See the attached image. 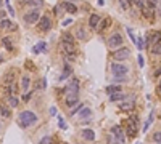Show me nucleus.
<instances>
[{
    "label": "nucleus",
    "mask_w": 161,
    "mask_h": 144,
    "mask_svg": "<svg viewBox=\"0 0 161 144\" xmlns=\"http://www.w3.org/2000/svg\"><path fill=\"white\" fill-rule=\"evenodd\" d=\"M76 37H78L79 40H84V38L87 37V32H86V29H82V27H78V31H76Z\"/></svg>",
    "instance_id": "21"
},
{
    "label": "nucleus",
    "mask_w": 161,
    "mask_h": 144,
    "mask_svg": "<svg viewBox=\"0 0 161 144\" xmlns=\"http://www.w3.org/2000/svg\"><path fill=\"white\" fill-rule=\"evenodd\" d=\"M44 0H24L23 2V5L24 7H32L34 10H39V8H42L44 7Z\"/></svg>",
    "instance_id": "11"
},
{
    "label": "nucleus",
    "mask_w": 161,
    "mask_h": 144,
    "mask_svg": "<svg viewBox=\"0 0 161 144\" xmlns=\"http://www.w3.org/2000/svg\"><path fill=\"white\" fill-rule=\"evenodd\" d=\"M134 122H137V119L135 120L130 119L129 123H127V127H126V134L129 138H135V134H137V123H134Z\"/></svg>",
    "instance_id": "9"
},
{
    "label": "nucleus",
    "mask_w": 161,
    "mask_h": 144,
    "mask_svg": "<svg viewBox=\"0 0 161 144\" xmlns=\"http://www.w3.org/2000/svg\"><path fill=\"white\" fill-rule=\"evenodd\" d=\"M158 42H161V32H151V38H147V46H153Z\"/></svg>",
    "instance_id": "14"
},
{
    "label": "nucleus",
    "mask_w": 161,
    "mask_h": 144,
    "mask_svg": "<svg viewBox=\"0 0 161 144\" xmlns=\"http://www.w3.org/2000/svg\"><path fill=\"white\" fill-rule=\"evenodd\" d=\"M158 93L161 94V80H159V83H158Z\"/></svg>",
    "instance_id": "43"
},
{
    "label": "nucleus",
    "mask_w": 161,
    "mask_h": 144,
    "mask_svg": "<svg viewBox=\"0 0 161 144\" xmlns=\"http://www.w3.org/2000/svg\"><path fill=\"white\" fill-rule=\"evenodd\" d=\"M118 91H121V85H108V86H107V93H108V94L118 93Z\"/></svg>",
    "instance_id": "20"
},
{
    "label": "nucleus",
    "mask_w": 161,
    "mask_h": 144,
    "mask_svg": "<svg viewBox=\"0 0 161 144\" xmlns=\"http://www.w3.org/2000/svg\"><path fill=\"white\" fill-rule=\"evenodd\" d=\"M55 13L58 15V16L63 13V8H61V5H56V7H55Z\"/></svg>",
    "instance_id": "38"
},
{
    "label": "nucleus",
    "mask_w": 161,
    "mask_h": 144,
    "mask_svg": "<svg viewBox=\"0 0 161 144\" xmlns=\"http://www.w3.org/2000/svg\"><path fill=\"white\" fill-rule=\"evenodd\" d=\"M0 128H2V123H0Z\"/></svg>",
    "instance_id": "47"
},
{
    "label": "nucleus",
    "mask_w": 161,
    "mask_h": 144,
    "mask_svg": "<svg viewBox=\"0 0 161 144\" xmlns=\"http://www.w3.org/2000/svg\"><path fill=\"white\" fill-rule=\"evenodd\" d=\"M31 98H32V91H27V93L23 96V101H24V103H27V101H29Z\"/></svg>",
    "instance_id": "37"
},
{
    "label": "nucleus",
    "mask_w": 161,
    "mask_h": 144,
    "mask_svg": "<svg viewBox=\"0 0 161 144\" xmlns=\"http://www.w3.org/2000/svg\"><path fill=\"white\" fill-rule=\"evenodd\" d=\"M2 43L5 45V48H8V50H13V45H12V40L8 37H3L2 38Z\"/></svg>",
    "instance_id": "27"
},
{
    "label": "nucleus",
    "mask_w": 161,
    "mask_h": 144,
    "mask_svg": "<svg viewBox=\"0 0 161 144\" xmlns=\"http://www.w3.org/2000/svg\"><path fill=\"white\" fill-rule=\"evenodd\" d=\"M64 7H66V11H68V13H76V11H78V7H76L73 2H66Z\"/></svg>",
    "instance_id": "22"
},
{
    "label": "nucleus",
    "mask_w": 161,
    "mask_h": 144,
    "mask_svg": "<svg viewBox=\"0 0 161 144\" xmlns=\"http://www.w3.org/2000/svg\"><path fill=\"white\" fill-rule=\"evenodd\" d=\"M68 2H73V0H68Z\"/></svg>",
    "instance_id": "48"
},
{
    "label": "nucleus",
    "mask_w": 161,
    "mask_h": 144,
    "mask_svg": "<svg viewBox=\"0 0 161 144\" xmlns=\"http://www.w3.org/2000/svg\"><path fill=\"white\" fill-rule=\"evenodd\" d=\"M81 109H84V106L82 104H76V107H73L71 111H69V114H71V117H73V115H76V114H78Z\"/></svg>",
    "instance_id": "30"
},
{
    "label": "nucleus",
    "mask_w": 161,
    "mask_h": 144,
    "mask_svg": "<svg viewBox=\"0 0 161 144\" xmlns=\"http://www.w3.org/2000/svg\"><path fill=\"white\" fill-rule=\"evenodd\" d=\"M137 144H140V142H137Z\"/></svg>",
    "instance_id": "50"
},
{
    "label": "nucleus",
    "mask_w": 161,
    "mask_h": 144,
    "mask_svg": "<svg viewBox=\"0 0 161 144\" xmlns=\"http://www.w3.org/2000/svg\"><path fill=\"white\" fill-rule=\"evenodd\" d=\"M2 7H3V2H2V0H0V10H2Z\"/></svg>",
    "instance_id": "46"
},
{
    "label": "nucleus",
    "mask_w": 161,
    "mask_h": 144,
    "mask_svg": "<svg viewBox=\"0 0 161 144\" xmlns=\"http://www.w3.org/2000/svg\"><path fill=\"white\" fill-rule=\"evenodd\" d=\"M155 75H158V77H159V75H161V69H158V71L155 72Z\"/></svg>",
    "instance_id": "45"
},
{
    "label": "nucleus",
    "mask_w": 161,
    "mask_h": 144,
    "mask_svg": "<svg viewBox=\"0 0 161 144\" xmlns=\"http://www.w3.org/2000/svg\"><path fill=\"white\" fill-rule=\"evenodd\" d=\"M47 50V43L45 42H39L34 48V53H40V51H45Z\"/></svg>",
    "instance_id": "24"
},
{
    "label": "nucleus",
    "mask_w": 161,
    "mask_h": 144,
    "mask_svg": "<svg viewBox=\"0 0 161 144\" xmlns=\"http://www.w3.org/2000/svg\"><path fill=\"white\" fill-rule=\"evenodd\" d=\"M110 96V101L111 103H116V101H126L127 99V96L124 94V93H121V91H118V93H113V94H108Z\"/></svg>",
    "instance_id": "15"
},
{
    "label": "nucleus",
    "mask_w": 161,
    "mask_h": 144,
    "mask_svg": "<svg viewBox=\"0 0 161 144\" xmlns=\"http://www.w3.org/2000/svg\"><path fill=\"white\" fill-rule=\"evenodd\" d=\"M37 26H39V31L47 32V31H50V29H52V19H50L49 16H40Z\"/></svg>",
    "instance_id": "6"
},
{
    "label": "nucleus",
    "mask_w": 161,
    "mask_h": 144,
    "mask_svg": "<svg viewBox=\"0 0 161 144\" xmlns=\"http://www.w3.org/2000/svg\"><path fill=\"white\" fill-rule=\"evenodd\" d=\"M64 144H66V142H64Z\"/></svg>",
    "instance_id": "51"
},
{
    "label": "nucleus",
    "mask_w": 161,
    "mask_h": 144,
    "mask_svg": "<svg viewBox=\"0 0 161 144\" xmlns=\"http://www.w3.org/2000/svg\"><path fill=\"white\" fill-rule=\"evenodd\" d=\"M0 115H3V117H10V111H8L7 106H0Z\"/></svg>",
    "instance_id": "29"
},
{
    "label": "nucleus",
    "mask_w": 161,
    "mask_h": 144,
    "mask_svg": "<svg viewBox=\"0 0 161 144\" xmlns=\"http://www.w3.org/2000/svg\"><path fill=\"white\" fill-rule=\"evenodd\" d=\"M110 71L113 74V77H126L129 72V67L124 66L122 63H111L110 64Z\"/></svg>",
    "instance_id": "2"
},
{
    "label": "nucleus",
    "mask_w": 161,
    "mask_h": 144,
    "mask_svg": "<svg viewBox=\"0 0 161 144\" xmlns=\"http://www.w3.org/2000/svg\"><path fill=\"white\" fill-rule=\"evenodd\" d=\"M107 142H108V144H121V142H119V139L115 136V134H108Z\"/></svg>",
    "instance_id": "26"
},
{
    "label": "nucleus",
    "mask_w": 161,
    "mask_h": 144,
    "mask_svg": "<svg viewBox=\"0 0 161 144\" xmlns=\"http://www.w3.org/2000/svg\"><path fill=\"white\" fill-rule=\"evenodd\" d=\"M29 85H31V77L29 75H23V79H21V88L24 91L29 90Z\"/></svg>",
    "instance_id": "17"
},
{
    "label": "nucleus",
    "mask_w": 161,
    "mask_h": 144,
    "mask_svg": "<svg viewBox=\"0 0 161 144\" xmlns=\"http://www.w3.org/2000/svg\"><path fill=\"white\" fill-rule=\"evenodd\" d=\"M64 104L68 106V107H73V106L79 104V96H78V94H66Z\"/></svg>",
    "instance_id": "12"
},
{
    "label": "nucleus",
    "mask_w": 161,
    "mask_h": 144,
    "mask_svg": "<svg viewBox=\"0 0 161 144\" xmlns=\"http://www.w3.org/2000/svg\"><path fill=\"white\" fill-rule=\"evenodd\" d=\"M58 123H60V128H61V130H66V128H68V127H66V123H64V120H63L61 115H58Z\"/></svg>",
    "instance_id": "33"
},
{
    "label": "nucleus",
    "mask_w": 161,
    "mask_h": 144,
    "mask_svg": "<svg viewBox=\"0 0 161 144\" xmlns=\"http://www.w3.org/2000/svg\"><path fill=\"white\" fill-rule=\"evenodd\" d=\"M100 21H102V18L98 16V15H90V18H89V26H90V29H93V31H97V27H98V24H100Z\"/></svg>",
    "instance_id": "13"
},
{
    "label": "nucleus",
    "mask_w": 161,
    "mask_h": 144,
    "mask_svg": "<svg viewBox=\"0 0 161 144\" xmlns=\"http://www.w3.org/2000/svg\"><path fill=\"white\" fill-rule=\"evenodd\" d=\"M137 48H139V50H144V48H145V45H144V40H142V38H137Z\"/></svg>",
    "instance_id": "36"
},
{
    "label": "nucleus",
    "mask_w": 161,
    "mask_h": 144,
    "mask_svg": "<svg viewBox=\"0 0 161 144\" xmlns=\"http://www.w3.org/2000/svg\"><path fill=\"white\" fill-rule=\"evenodd\" d=\"M61 40H63V42H68V43H74V37H73L71 34L66 32V34H63V38H61Z\"/></svg>",
    "instance_id": "28"
},
{
    "label": "nucleus",
    "mask_w": 161,
    "mask_h": 144,
    "mask_svg": "<svg viewBox=\"0 0 161 144\" xmlns=\"http://www.w3.org/2000/svg\"><path fill=\"white\" fill-rule=\"evenodd\" d=\"M5 18H7V11H5V10H0V21L5 19Z\"/></svg>",
    "instance_id": "40"
},
{
    "label": "nucleus",
    "mask_w": 161,
    "mask_h": 144,
    "mask_svg": "<svg viewBox=\"0 0 161 144\" xmlns=\"http://www.w3.org/2000/svg\"><path fill=\"white\" fill-rule=\"evenodd\" d=\"M108 24H111V18H105L103 21H100V24H98V27H97V31H98V32H103Z\"/></svg>",
    "instance_id": "19"
},
{
    "label": "nucleus",
    "mask_w": 161,
    "mask_h": 144,
    "mask_svg": "<svg viewBox=\"0 0 161 144\" xmlns=\"http://www.w3.org/2000/svg\"><path fill=\"white\" fill-rule=\"evenodd\" d=\"M111 134H115V136L119 139V142L121 144H124L126 142V134H124V131H122V127L121 125H115V127H111Z\"/></svg>",
    "instance_id": "8"
},
{
    "label": "nucleus",
    "mask_w": 161,
    "mask_h": 144,
    "mask_svg": "<svg viewBox=\"0 0 161 144\" xmlns=\"http://www.w3.org/2000/svg\"><path fill=\"white\" fill-rule=\"evenodd\" d=\"M61 50L68 55V56H74V53H76V46H74V43H68V42H63L61 40Z\"/></svg>",
    "instance_id": "10"
},
{
    "label": "nucleus",
    "mask_w": 161,
    "mask_h": 144,
    "mask_svg": "<svg viewBox=\"0 0 161 144\" xmlns=\"http://www.w3.org/2000/svg\"><path fill=\"white\" fill-rule=\"evenodd\" d=\"M37 122V115L32 111H23L20 115H18V123H20L21 128H27L34 125Z\"/></svg>",
    "instance_id": "1"
},
{
    "label": "nucleus",
    "mask_w": 161,
    "mask_h": 144,
    "mask_svg": "<svg viewBox=\"0 0 161 144\" xmlns=\"http://www.w3.org/2000/svg\"><path fill=\"white\" fill-rule=\"evenodd\" d=\"M82 136L87 141H93L95 139V133H93V130H90V128H86V130H82Z\"/></svg>",
    "instance_id": "16"
},
{
    "label": "nucleus",
    "mask_w": 161,
    "mask_h": 144,
    "mask_svg": "<svg viewBox=\"0 0 161 144\" xmlns=\"http://www.w3.org/2000/svg\"><path fill=\"white\" fill-rule=\"evenodd\" d=\"M73 23V19H64L63 21V26H68V24H71Z\"/></svg>",
    "instance_id": "42"
},
{
    "label": "nucleus",
    "mask_w": 161,
    "mask_h": 144,
    "mask_svg": "<svg viewBox=\"0 0 161 144\" xmlns=\"http://www.w3.org/2000/svg\"><path fill=\"white\" fill-rule=\"evenodd\" d=\"M118 2H119V7H121L122 10H124V11H126V10H129L130 3L127 2V0H118Z\"/></svg>",
    "instance_id": "32"
},
{
    "label": "nucleus",
    "mask_w": 161,
    "mask_h": 144,
    "mask_svg": "<svg viewBox=\"0 0 161 144\" xmlns=\"http://www.w3.org/2000/svg\"><path fill=\"white\" fill-rule=\"evenodd\" d=\"M151 138H153V141H155V142H161V131H156Z\"/></svg>",
    "instance_id": "35"
},
{
    "label": "nucleus",
    "mask_w": 161,
    "mask_h": 144,
    "mask_svg": "<svg viewBox=\"0 0 161 144\" xmlns=\"http://www.w3.org/2000/svg\"><path fill=\"white\" fill-rule=\"evenodd\" d=\"M49 142H50V138H49V136H45V138H42V139H40V142H39V144H49Z\"/></svg>",
    "instance_id": "39"
},
{
    "label": "nucleus",
    "mask_w": 161,
    "mask_h": 144,
    "mask_svg": "<svg viewBox=\"0 0 161 144\" xmlns=\"http://www.w3.org/2000/svg\"><path fill=\"white\" fill-rule=\"evenodd\" d=\"M64 91L68 94H79V80L78 79H73L68 85H66Z\"/></svg>",
    "instance_id": "7"
},
{
    "label": "nucleus",
    "mask_w": 161,
    "mask_h": 144,
    "mask_svg": "<svg viewBox=\"0 0 161 144\" xmlns=\"http://www.w3.org/2000/svg\"><path fill=\"white\" fill-rule=\"evenodd\" d=\"M137 59H139V66H140V67H142V66L145 64V63H144V56H139Z\"/></svg>",
    "instance_id": "41"
},
{
    "label": "nucleus",
    "mask_w": 161,
    "mask_h": 144,
    "mask_svg": "<svg viewBox=\"0 0 161 144\" xmlns=\"http://www.w3.org/2000/svg\"><path fill=\"white\" fill-rule=\"evenodd\" d=\"M158 13H159V16H161V2H159V5H158Z\"/></svg>",
    "instance_id": "44"
},
{
    "label": "nucleus",
    "mask_w": 161,
    "mask_h": 144,
    "mask_svg": "<svg viewBox=\"0 0 161 144\" xmlns=\"http://www.w3.org/2000/svg\"><path fill=\"white\" fill-rule=\"evenodd\" d=\"M0 29H15L12 19H8V18L2 19V21H0Z\"/></svg>",
    "instance_id": "18"
},
{
    "label": "nucleus",
    "mask_w": 161,
    "mask_h": 144,
    "mask_svg": "<svg viewBox=\"0 0 161 144\" xmlns=\"http://www.w3.org/2000/svg\"><path fill=\"white\" fill-rule=\"evenodd\" d=\"M150 50H151V53H153V55H161V42H158V43H155L153 46H151L150 48Z\"/></svg>",
    "instance_id": "25"
},
{
    "label": "nucleus",
    "mask_w": 161,
    "mask_h": 144,
    "mask_svg": "<svg viewBox=\"0 0 161 144\" xmlns=\"http://www.w3.org/2000/svg\"><path fill=\"white\" fill-rule=\"evenodd\" d=\"M108 46L111 50H118V48L124 46V40H122V35L119 32H113L108 38Z\"/></svg>",
    "instance_id": "4"
},
{
    "label": "nucleus",
    "mask_w": 161,
    "mask_h": 144,
    "mask_svg": "<svg viewBox=\"0 0 161 144\" xmlns=\"http://www.w3.org/2000/svg\"><path fill=\"white\" fill-rule=\"evenodd\" d=\"M24 23L26 24H36V23H39V19H40V10H31V11H27L24 16Z\"/></svg>",
    "instance_id": "5"
},
{
    "label": "nucleus",
    "mask_w": 161,
    "mask_h": 144,
    "mask_svg": "<svg viewBox=\"0 0 161 144\" xmlns=\"http://www.w3.org/2000/svg\"><path fill=\"white\" fill-rule=\"evenodd\" d=\"M8 101H10V106H12V107H16V106L20 104V99H18L16 96H10V98H8Z\"/></svg>",
    "instance_id": "31"
},
{
    "label": "nucleus",
    "mask_w": 161,
    "mask_h": 144,
    "mask_svg": "<svg viewBox=\"0 0 161 144\" xmlns=\"http://www.w3.org/2000/svg\"><path fill=\"white\" fill-rule=\"evenodd\" d=\"M111 58H113V59H116V63H122V61H126V59L130 58V50L127 46H121V48H118V50L113 51Z\"/></svg>",
    "instance_id": "3"
},
{
    "label": "nucleus",
    "mask_w": 161,
    "mask_h": 144,
    "mask_svg": "<svg viewBox=\"0 0 161 144\" xmlns=\"http://www.w3.org/2000/svg\"><path fill=\"white\" fill-rule=\"evenodd\" d=\"M90 114H92V112H90V109H87V107H86V109H84V111L81 112V119H86V117H89Z\"/></svg>",
    "instance_id": "34"
},
{
    "label": "nucleus",
    "mask_w": 161,
    "mask_h": 144,
    "mask_svg": "<svg viewBox=\"0 0 161 144\" xmlns=\"http://www.w3.org/2000/svg\"><path fill=\"white\" fill-rule=\"evenodd\" d=\"M132 109H134V101H130V103L122 101L121 103V111H132Z\"/></svg>",
    "instance_id": "23"
},
{
    "label": "nucleus",
    "mask_w": 161,
    "mask_h": 144,
    "mask_svg": "<svg viewBox=\"0 0 161 144\" xmlns=\"http://www.w3.org/2000/svg\"><path fill=\"white\" fill-rule=\"evenodd\" d=\"M156 144H161V142H156Z\"/></svg>",
    "instance_id": "49"
}]
</instances>
